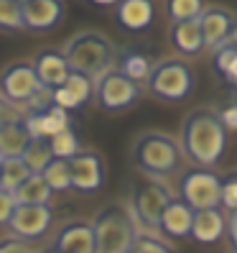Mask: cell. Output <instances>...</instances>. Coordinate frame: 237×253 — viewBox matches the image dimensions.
Wrapping results in <instances>:
<instances>
[{"mask_svg": "<svg viewBox=\"0 0 237 253\" xmlns=\"http://www.w3.org/2000/svg\"><path fill=\"white\" fill-rule=\"evenodd\" d=\"M227 148V130L214 110H194L181 126V151L199 167H214Z\"/></svg>", "mask_w": 237, "mask_h": 253, "instance_id": "6da1fadb", "label": "cell"}, {"mask_svg": "<svg viewBox=\"0 0 237 253\" xmlns=\"http://www.w3.org/2000/svg\"><path fill=\"white\" fill-rule=\"evenodd\" d=\"M62 54L71 72H79L84 77H90L92 82L112 72V62H115V46L110 43L107 36H102L97 31L77 34L64 46Z\"/></svg>", "mask_w": 237, "mask_h": 253, "instance_id": "7a4b0ae2", "label": "cell"}, {"mask_svg": "<svg viewBox=\"0 0 237 253\" xmlns=\"http://www.w3.org/2000/svg\"><path fill=\"white\" fill-rule=\"evenodd\" d=\"M95 233V253H130L138 238L135 220L130 215V207L112 202L105 205L92 220Z\"/></svg>", "mask_w": 237, "mask_h": 253, "instance_id": "3957f363", "label": "cell"}, {"mask_svg": "<svg viewBox=\"0 0 237 253\" xmlns=\"http://www.w3.org/2000/svg\"><path fill=\"white\" fill-rule=\"evenodd\" d=\"M133 159H135L138 169L153 176L171 174L181 161V146L176 143L169 133L161 130H148L138 136L135 146H133Z\"/></svg>", "mask_w": 237, "mask_h": 253, "instance_id": "277c9868", "label": "cell"}, {"mask_svg": "<svg viewBox=\"0 0 237 253\" xmlns=\"http://www.w3.org/2000/svg\"><path fill=\"white\" fill-rule=\"evenodd\" d=\"M151 95L166 102H179L191 95L194 87V72L181 59H164V62L153 64L151 77L145 80Z\"/></svg>", "mask_w": 237, "mask_h": 253, "instance_id": "5b68a950", "label": "cell"}, {"mask_svg": "<svg viewBox=\"0 0 237 253\" xmlns=\"http://www.w3.org/2000/svg\"><path fill=\"white\" fill-rule=\"evenodd\" d=\"M171 192L158 184V182H140L135 189H133L130 197V215L135 222H140L148 230H158L161 215H164L166 205L171 202Z\"/></svg>", "mask_w": 237, "mask_h": 253, "instance_id": "8992f818", "label": "cell"}, {"mask_svg": "<svg viewBox=\"0 0 237 253\" xmlns=\"http://www.w3.org/2000/svg\"><path fill=\"white\" fill-rule=\"evenodd\" d=\"M46 87H41L34 62H16L0 74V97L5 102H16V105H28L31 100H36Z\"/></svg>", "mask_w": 237, "mask_h": 253, "instance_id": "52a82bcc", "label": "cell"}, {"mask_svg": "<svg viewBox=\"0 0 237 253\" xmlns=\"http://www.w3.org/2000/svg\"><path fill=\"white\" fill-rule=\"evenodd\" d=\"M179 195L191 210H212V207H219L222 179L204 169L186 171L179 182Z\"/></svg>", "mask_w": 237, "mask_h": 253, "instance_id": "ba28073f", "label": "cell"}, {"mask_svg": "<svg viewBox=\"0 0 237 253\" xmlns=\"http://www.w3.org/2000/svg\"><path fill=\"white\" fill-rule=\"evenodd\" d=\"M95 92H97V100L105 110H123V108H130L133 102L140 97V84L128 80L120 69H112L107 72L105 77H100L95 82Z\"/></svg>", "mask_w": 237, "mask_h": 253, "instance_id": "9c48e42d", "label": "cell"}, {"mask_svg": "<svg viewBox=\"0 0 237 253\" xmlns=\"http://www.w3.org/2000/svg\"><path fill=\"white\" fill-rule=\"evenodd\" d=\"M51 220H54V212L49 205H18L8 225L13 230V238L34 241V238L43 235L51 228Z\"/></svg>", "mask_w": 237, "mask_h": 253, "instance_id": "30bf717a", "label": "cell"}, {"mask_svg": "<svg viewBox=\"0 0 237 253\" xmlns=\"http://www.w3.org/2000/svg\"><path fill=\"white\" fill-rule=\"evenodd\" d=\"M69 171H71V189L95 195L105 182V164L95 151H79L77 156L69 159Z\"/></svg>", "mask_w": 237, "mask_h": 253, "instance_id": "8fae6325", "label": "cell"}, {"mask_svg": "<svg viewBox=\"0 0 237 253\" xmlns=\"http://www.w3.org/2000/svg\"><path fill=\"white\" fill-rule=\"evenodd\" d=\"M202 36H204V49H222L230 43V34L235 28V16L225 8H204L199 16Z\"/></svg>", "mask_w": 237, "mask_h": 253, "instance_id": "7c38bea8", "label": "cell"}, {"mask_svg": "<svg viewBox=\"0 0 237 253\" xmlns=\"http://www.w3.org/2000/svg\"><path fill=\"white\" fill-rule=\"evenodd\" d=\"M64 16L62 0H28L23 3V28L28 31H49Z\"/></svg>", "mask_w": 237, "mask_h": 253, "instance_id": "4fadbf2b", "label": "cell"}, {"mask_svg": "<svg viewBox=\"0 0 237 253\" xmlns=\"http://www.w3.org/2000/svg\"><path fill=\"white\" fill-rule=\"evenodd\" d=\"M34 69H36V77H38L41 87H46V90L62 87L71 72L62 51H41L34 59Z\"/></svg>", "mask_w": 237, "mask_h": 253, "instance_id": "5bb4252c", "label": "cell"}, {"mask_svg": "<svg viewBox=\"0 0 237 253\" xmlns=\"http://www.w3.org/2000/svg\"><path fill=\"white\" fill-rule=\"evenodd\" d=\"M54 248L59 253H95L92 222H69L59 230Z\"/></svg>", "mask_w": 237, "mask_h": 253, "instance_id": "9a60e30c", "label": "cell"}, {"mask_svg": "<svg viewBox=\"0 0 237 253\" xmlns=\"http://www.w3.org/2000/svg\"><path fill=\"white\" fill-rule=\"evenodd\" d=\"M115 16L125 31H145L153 23V0H120L115 5Z\"/></svg>", "mask_w": 237, "mask_h": 253, "instance_id": "2e32d148", "label": "cell"}, {"mask_svg": "<svg viewBox=\"0 0 237 253\" xmlns=\"http://www.w3.org/2000/svg\"><path fill=\"white\" fill-rule=\"evenodd\" d=\"M227 230V217L219 212V207H212V210H197L194 212V222H191V238L197 243H217L219 238H225Z\"/></svg>", "mask_w": 237, "mask_h": 253, "instance_id": "e0dca14e", "label": "cell"}, {"mask_svg": "<svg viewBox=\"0 0 237 253\" xmlns=\"http://www.w3.org/2000/svg\"><path fill=\"white\" fill-rule=\"evenodd\" d=\"M194 212L184 200H171L166 205L164 215H161L158 230H164L169 238H186L191 233V222H194Z\"/></svg>", "mask_w": 237, "mask_h": 253, "instance_id": "ac0fdd59", "label": "cell"}, {"mask_svg": "<svg viewBox=\"0 0 237 253\" xmlns=\"http://www.w3.org/2000/svg\"><path fill=\"white\" fill-rule=\"evenodd\" d=\"M31 143V136L23 126V121H8L0 126V156L13 159V156H23V151Z\"/></svg>", "mask_w": 237, "mask_h": 253, "instance_id": "d6986e66", "label": "cell"}, {"mask_svg": "<svg viewBox=\"0 0 237 253\" xmlns=\"http://www.w3.org/2000/svg\"><path fill=\"white\" fill-rule=\"evenodd\" d=\"M171 43L181 54H199L204 49V36H202L199 18L173 23V28H171Z\"/></svg>", "mask_w": 237, "mask_h": 253, "instance_id": "ffe728a7", "label": "cell"}, {"mask_svg": "<svg viewBox=\"0 0 237 253\" xmlns=\"http://www.w3.org/2000/svg\"><path fill=\"white\" fill-rule=\"evenodd\" d=\"M13 197H16L18 205H49L54 192L41 174H31L16 192H13Z\"/></svg>", "mask_w": 237, "mask_h": 253, "instance_id": "44dd1931", "label": "cell"}, {"mask_svg": "<svg viewBox=\"0 0 237 253\" xmlns=\"http://www.w3.org/2000/svg\"><path fill=\"white\" fill-rule=\"evenodd\" d=\"M34 171L28 169V164L23 161V156H13V159H3L0 167V187L8 192H16Z\"/></svg>", "mask_w": 237, "mask_h": 253, "instance_id": "7402d4cb", "label": "cell"}, {"mask_svg": "<svg viewBox=\"0 0 237 253\" xmlns=\"http://www.w3.org/2000/svg\"><path fill=\"white\" fill-rule=\"evenodd\" d=\"M23 161L28 164V169H31L34 174H43V169L54 161L49 138H31L28 148L23 151Z\"/></svg>", "mask_w": 237, "mask_h": 253, "instance_id": "603a6c76", "label": "cell"}, {"mask_svg": "<svg viewBox=\"0 0 237 253\" xmlns=\"http://www.w3.org/2000/svg\"><path fill=\"white\" fill-rule=\"evenodd\" d=\"M151 69H153V64H151V59H148L145 54L128 51V54L120 59V72L125 74L128 80H133V82L148 80V77H151Z\"/></svg>", "mask_w": 237, "mask_h": 253, "instance_id": "cb8c5ba5", "label": "cell"}, {"mask_svg": "<svg viewBox=\"0 0 237 253\" xmlns=\"http://www.w3.org/2000/svg\"><path fill=\"white\" fill-rule=\"evenodd\" d=\"M43 179L51 187V192H67L71 189V171H69V161L64 159H54L46 169H43Z\"/></svg>", "mask_w": 237, "mask_h": 253, "instance_id": "d4e9b609", "label": "cell"}, {"mask_svg": "<svg viewBox=\"0 0 237 253\" xmlns=\"http://www.w3.org/2000/svg\"><path fill=\"white\" fill-rule=\"evenodd\" d=\"M49 146H51L54 159H64V161H69L71 156H77L82 151V148H79V138H77V133H74L71 128L59 130L56 136H51Z\"/></svg>", "mask_w": 237, "mask_h": 253, "instance_id": "484cf974", "label": "cell"}, {"mask_svg": "<svg viewBox=\"0 0 237 253\" xmlns=\"http://www.w3.org/2000/svg\"><path fill=\"white\" fill-rule=\"evenodd\" d=\"M166 8H169V18L173 23L194 21L204 13V0H166Z\"/></svg>", "mask_w": 237, "mask_h": 253, "instance_id": "4316f807", "label": "cell"}, {"mask_svg": "<svg viewBox=\"0 0 237 253\" xmlns=\"http://www.w3.org/2000/svg\"><path fill=\"white\" fill-rule=\"evenodd\" d=\"M62 87H67V90L77 97L79 105L90 102L92 95H95V82L90 77H84V74H79V72H69V77H67V82Z\"/></svg>", "mask_w": 237, "mask_h": 253, "instance_id": "83f0119b", "label": "cell"}, {"mask_svg": "<svg viewBox=\"0 0 237 253\" xmlns=\"http://www.w3.org/2000/svg\"><path fill=\"white\" fill-rule=\"evenodd\" d=\"M0 28H5V31L23 28V5L18 0H0Z\"/></svg>", "mask_w": 237, "mask_h": 253, "instance_id": "f1b7e54d", "label": "cell"}, {"mask_svg": "<svg viewBox=\"0 0 237 253\" xmlns=\"http://www.w3.org/2000/svg\"><path fill=\"white\" fill-rule=\"evenodd\" d=\"M135 253H173L161 238H156L153 233H138L135 243H133Z\"/></svg>", "mask_w": 237, "mask_h": 253, "instance_id": "f546056e", "label": "cell"}, {"mask_svg": "<svg viewBox=\"0 0 237 253\" xmlns=\"http://www.w3.org/2000/svg\"><path fill=\"white\" fill-rule=\"evenodd\" d=\"M219 207H225V210H230V212H235V210H237V174L222 182Z\"/></svg>", "mask_w": 237, "mask_h": 253, "instance_id": "4dcf8cb0", "label": "cell"}, {"mask_svg": "<svg viewBox=\"0 0 237 253\" xmlns=\"http://www.w3.org/2000/svg\"><path fill=\"white\" fill-rule=\"evenodd\" d=\"M16 207H18V202L13 197V192L0 187V225H8L13 212H16Z\"/></svg>", "mask_w": 237, "mask_h": 253, "instance_id": "1f68e13d", "label": "cell"}, {"mask_svg": "<svg viewBox=\"0 0 237 253\" xmlns=\"http://www.w3.org/2000/svg\"><path fill=\"white\" fill-rule=\"evenodd\" d=\"M51 105L64 108V110H77V108H82L79 102H77V97H74L67 87H56V90H51Z\"/></svg>", "mask_w": 237, "mask_h": 253, "instance_id": "d6a6232c", "label": "cell"}, {"mask_svg": "<svg viewBox=\"0 0 237 253\" xmlns=\"http://www.w3.org/2000/svg\"><path fill=\"white\" fill-rule=\"evenodd\" d=\"M219 121L225 126V130H237V102H232L219 113Z\"/></svg>", "mask_w": 237, "mask_h": 253, "instance_id": "836d02e7", "label": "cell"}, {"mask_svg": "<svg viewBox=\"0 0 237 253\" xmlns=\"http://www.w3.org/2000/svg\"><path fill=\"white\" fill-rule=\"evenodd\" d=\"M0 253H31V251L26 248L21 238H5V241H0Z\"/></svg>", "mask_w": 237, "mask_h": 253, "instance_id": "e575fe53", "label": "cell"}, {"mask_svg": "<svg viewBox=\"0 0 237 253\" xmlns=\"http://www.w3.org/2000/svg\"><path fill=\"white\" fill-rule=\"evenodd\" d=\"M225 235H227V241H230V251L237 253V210L230 212V217H227V230H225Z\"/></svg>", "mask_w": 237, "mask_h": 253, "instance_id": "d590c367", "label": "cell"}, {"mask_svg": "<svg viewBox=\"0 0 237 253\" xmlns=\"http://www.w3.org/2000/svg\"><path fill=\"white\" fill-rule=\"evenodd\" d=\"M222 77H225L232 87H235V90H237V54H235V59H232V62H230V67H227V72L225 74H222Z\"/></svg>", "mask_w": 237, "mask_h": 253, "instance_id": "8d00e7d4", "label": "cell"}, {"mask_svg": "<svg viewBox=\"0 0 237 253\" xmlns=\"http://www.w3.org/2000/svg\"><path fill=\"white\" fill-rule=\"evenodd\" d=\"M8 121H16V115H13V108L8 105L3 97H0V126L8 123Z\"/></svg>", "mask_w": 237, "mask_h": 253, "instance_id": "74e56055", "label": "cell"}, {"mask_svg": "<svg viewBox=\"0 0 237 253\" xmlns=\"http://www.w3.org/2000/svg\"><path fill=\"white\" fill-rule=\"evenodd\" d=\"M87 3H92V5H97V8H115L120 0H87Z\"/></svg>", "mask_w": 237, "mask_h": 253, "instance_id": "f35d334b", "label": "cell"}, {"mask_svg": "<svg viewBox=\"0 0 237 253\" xmlns=\"http://www.w3.org/2000/svg\"><path fill=\"white\" fill-rule=\"evenodd\" d=\"M230 43L237 49V21H235V28H232V34H230Z\"/></svg>", "mask_w": 237, "mask_h": 253, "instance_id": "ab89813d", "label": "cell"}, {"mask_svg": "<svg viewBox=\"0 0 237 253\" xmlns=\"http://www.w3.org/2000/svg\"><path fill=\"white\" fill-rule=\"evenodd\" d=\"M46 253H59V251H56V248H51V251H46Z\"/></svg>", "mask_w": 237, "mask_h": 253, "instance_id": "60d3db41", "label": "cell"}, {"mask_svg": "<svg viewBox=\"0 0 237 253\" xmlns=\"http://www.w3.org/2000/svg\"><path fill=\"white\" fill-rule=\"evenodd\" d=\"M18 3H21V5H23V3H28V0H18Z\"/></svg>", "mask_w": 237, "mask_h": 253, "instance_id": "b9f144b4", "label": "cell"}, {"mask_svg": "<svg viewBox=\"0 0 237 253\" xmlns=\"http://www.w3.org/2000/svg\"><path fill=\"white\" fill-rule=\"evenodd\" d=\"M0 167H3V156H0Z\"/></svg>", "mask_w": 237, "mask_h": 253, "instance_id": "7bdbcfd3", "label": "cell"}, {"mask_svg": "<svg viewBox=\"0 0 237 253\" xmlns=\"http://www.w3.org/2000/svg\"><path fill=\"white\" fill-rule=\"evenodd\" d=\"M130 253H135V251H130Z\"/></svg>", "mask_w": 237, "mask_h": 253, "instance_id": "ee69618b", "label": "cell"}]
</instances>
